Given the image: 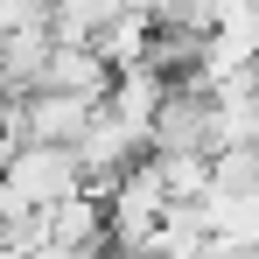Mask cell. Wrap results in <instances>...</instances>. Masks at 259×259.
<instances>
[{
  "mask_svg": "<svg viewBox=\"0 0 259 259\" xmlns=\"http://www.w3.org/2000/svg\"><path fill=\"white\" fill-rule=\"evenodd\" d=\"M0 154H7V133H0Z\"/></svg>",
  "mask_w": 259,
  "mask_h": 259,
  "instance_id": "obj_3",
  "label": "cell"
},
{
  "mask_svg": "<svg viewBox=\"0 0 259 259\" xmlns=\"http://www.w3.org/2000/svg\"><path fill=\"white\" fill-rule=\"evenodd\" d=\"M42 28H56V7H49V0H0V42L42 35Z\"/></svg>",
  "mask_w": 259,
  "mask_h": 259,
  "instance_id": "obj_2",
  "label": "cell"
},
{
  "mask_svg": "<svg viewBox=\"0 0 259 259\" xmlns=\"http://www.w3.org/2000/svg\"><path fill=\"white\" fill-rule=\"evenodd\" d=\"M42 91H70V98H98L105 105V91H112V63L98 56V42H70V35H56L42 56ZM28 84V91H35Z\"/></svg>",
  "mask_w": 259,
  "mask_h": 259,
  "instance_id": "obj_1",
  "label": "cell"
}]
</instances>
